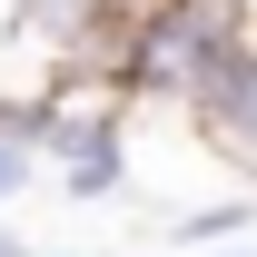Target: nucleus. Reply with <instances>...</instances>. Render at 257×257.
<instances>
[{"label":"nucleus","mask_w":257,"mask_h":257,"mask_svg":"<svg viewBox=\"0 0 257 257\" xmlns=\"http://www.w3.org/2000/svg\"><path fill=\"white\" fill-rule=\"evenodd\" d=\"M198 119V139L218 149V159L257 168V20H237V30L208 50V69L188 79V99H178Z\"/></svg>","instance_id":"f257e3e1"},{"label":"nucleus","mask_w":257,"mask_h":257,"mask_svg":"<svg viewBox=\"0 0 257 257\" xmlns=\"http://www.w3.org/2000/svg\"><path fill=\"white\" fill-rule=\"evenodd\" d=\"M119 178H128V149H109V159H69V168H60V198H109Z\"/></svg>","instance_id":"f03ea898"},{"label":"nucleus","mask_w":257,"mask_h":257,"mask_svg":"<svg viewBox=\"0 0 257 257\" xmlns=\"http://www.w3.org/2000/svg\"><path fill=\"white\" fill-rule=\"evenodd\" d=\"M20 178H30V149H20V139H0V198L20 188Z\"/></svg>","instance_id":"39448f33"},{"label":"nucleus","mask_w":257,"mask_h":257,"mask_svg":"<svg viewBox=\"0 0 257 257\" xmlns=\"http://www.w3.org/2000/svg\"><path fill=\"white\" fill-rule=\"evenodd\" d=\"M0 257H20V237H10V227H0Z\"/></svg>","instance_id":"6e6552de"},{"label":"nucleus","mask_w":257,"mask_h":257,"mask_svg":"<svg viewBox=\"0 0 257 257\" xmlns=\"http://www.w3.org/2000/svg\"><path fill=\"white\" fill-rule=\"evenodd\" d=\"M247 218H257L247 198H218V208H198V218H178V237H188V247H218V237H237Z\"/></svg>","instance_id":"7ed1b4c3"},{"label":"nucleus","mask_w":257,"mask_h":257,"mask_svg":"<svg viewBox=\"0 0 257 257\" xmlns=\"http://www.w3.org/2000/svg\"><path fill=\"white\" fill-rule=\"evenodd\" d=\"M40 119H50V99H0V139L40 149Z\"/></svg>","instance_id":"20e7f679"},{"label":"nucleus","mask_w":257,"mask_h":257,"mask_svg":"<svg viewBox=\"0 0 257 257\" xmlns=\"http://www.w3.org/2000/svg\"><path fill=\"white\" fill-rule=\"evenodd\" d=\"M218 10H237V20H257V0H218Z\"/></svg>","instance_id":"0eeeda50"},{"label":"nucleus","mask_w":257,"mask_h":257,"mask_svg":"<svg viewBox=\"0 0 257 257\" xmlns=\"http://www.w3.org/2000/svg\"><path fill=\"white\" fill-rule=\"evenodd\" d=\"M198 257H257V247H237V237H218V247H198Z\"/></svg>","instance_id":"423d86ee"}]
</instances>
